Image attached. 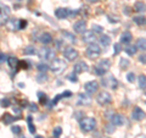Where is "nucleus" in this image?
I'll list each match as a JSON object with an SVG mask.
<instances>
[{
    "instance_id": "1",
    "label": "nucleus",
    "mask_w": 146,
    "mask_h": 138,
    "mask_svg": "<svg viewBox=\"0 0 146 138\" xmlns=\"http://www.w3.org/2000/svg\"><path fill=\"white\" fill-rule=\"evenodd\" d=\"M67 61H65L63 59H56L55 58L52 62L50 64V70H51L54 73H56V75H60L62 73L63 71L67 68Z\"/></svg>"
},
{
    "instance_id": "2",
    "label": "nucleus",
    "mask_w": 146,
    "mask_h": 138,
    "mask_svg": "<svg viewBox=\"0 0 146 138\" xmlns=\"http://www.w3.org/2000/svg\"><path fill=\"white\" fill-rule=\"evenodd\" d=\"M38 56L39 59H42L43 61H52L55 56H56V52L52 48L43 47L38 50Z\"/></svg>"
},
{
    "instance_id": "3",
    "label": "nucleus",
    "mask_w": 146,
    "mask_h": 138,
    "mask_svg": "<svg viewBox=\"0 0 146 138\" xmlns=\"http://www.w3.org/2000/svg\"><path fill=\"white\" fill-rule=\"evenodd\" d=\"M79 125H80L82 131L91 132V131L95 130V127H96V120H95V117H84L80 120Z\"/></svg>"
},
{
    "instance_id": "4",
    "label": "nucleus",
    "mask_w": 146,
    "mask_h": 138,
    "mask_svg": "<svg viewBox=\"0 0 146 138\" xmlns=\"http://www.w3.org/2000/svg\"><path fill=\"white\" fill-rule=\"evenodd\" d=\"M86 56H88L90 60H95L100 56L101 54V45H99L96 42L88 44V49H86Z\"/></svg>"
},
{
    "instance_id": "5",
    "label": "nucleus",
    "mask_w": 146,
    "mask_h": 138,
    "mask_svg": "<svg viewBox=\"0 0 146 138\" xmlns=\"http://www.w3.org/2000/svg\"><path fill=\"white\" fill-rule=\"evenodd\" d=\"M110 67H111V60L110 59H101L98 65L95 66L94 71L98 76H104L110 70Z\"/></svg>"
},
{
    "instance_id": "6",
    "label": "nucleus",
    "mask_w": 146,
    "mask_h": 138,
    "mask_svg": "<svg viewBox=\"0 0 146 138\" xmlns=\"http://www.w3.org/2000/svg\"><path fill=\"white\" fill-rule=\"evenodd\" d=\"M96 102H98L99 105H101V107L108 105V104H111V102H112V95L110 94L108 92L102 90L96 95Z\"/></svg>"
},
{
    "instance_id": "7",
    "label": "nucleus",
    "mask_w": 146,
    "mask_h": 138,
    "mask_svg": "<svg viewBox=\"0 0 146 138\" xmlns=\"http://www.w3.org/2000/svg\"><path fill=\"white\" fill-rule=\"evenodd\" d=\"M102 86L110 89H117L118 88V81L113 75H108L102 78Z\"/></svg>"
},
{
    "instance_id": "8",
    "label": "nucleus",
    "mask_w": 146,
    "mask_h": 138,
    "mask_svg": "<svg viewBox=\"0 0 146 138\" xmlns=\"http://www.w3.org/2000/svg\"><path fill=\"white\" fill-rule=\"evenodd\" d=\"M63 56H65L67 61H73L78 58V50L74 49L73 47H67L63 50Z\"/></svg>"
},
{
    "instance_id": "9",
    "label": "nucleus",
    "mask_w": 146,
    "mask_h": 138,
    "mask_svg": "<svg viewBox=\"0 0 146 138\" xmlns=\"http://www.w3.org/2000/svg\"><path fill=\"white\" fill-rule=\"evenodd\" d=\"M99 89V83H98V81H89V82H86V83L84 84V90H85V93H88V94H94V93H96Z\"/></svg>"
},
{
    "instance_id": "10",
    "label": "nucleus",
    "mask_w": 146,
    "mask_h": 138,
    "mask_svg": "<svg viewBox=\"0 0 146 138\" xmlns=\"http://www.w3.org/2000/svg\"><path fill=\"white\" fill-rule=\"evenodd\" d=\"M82 38H83V42L86 44H91L96 42V36H95V32L93 31H88L86 29L83 34H82Z\"/></svg>"
},
{
    "instance_id": "11",
    "label": "nucleus",
    "mask_w": 146,
    "mask_h": 138,
    "mask_svg": "<svg viewBox=\"0 0 146 138\" xmlns=\"http://www.w3.org/2000/svg\"><path fill=\"white\" fill-rule=\"evenodd\" d=\"M131 117H133V120H135V121H140V120H144L146 117V114L141 108L135 107L134 110L131 111Z\"/></svg>"
},
{
    "instance_id": "12",
    "label": "nucleus",
    "mask_w": 146,
    "mask_h": 138,
    "mask_svg": "<svg viewBox=\"0 0 146 138\" xmlns=\"http://www.w3.org/2000/svg\"><path fill=\"white\" fill-rule=\"evenodd\" d=\"M88 70H89V66L86 65V62H84V61H78L74 66H73V72H74L76 75H79V73L86 72Z\"/></svg>"
},
{
    "instance_id": "13",
    "label": "nucleus",
    "mask_w": 146,
    "mask_h": 138,
    "mask_svg": "<svg viewBox=\"0 0 146 138\" xmlns=\"http://www.w3.org/2000/svg\"><path fill=\"white\" fill-rule=\"evenodd\" d=\"M73 31L76 33H79V34H83L84 32L86 31V21L84 20H79L77 21L74 25H73Z\"/></svg>"
},
{
    "instance_id": "14",
    "label": "nucleus",
    "mask_w": 146,
    "mask_h": 138,
    "mask_svg": "<svg viewBox=\"0 0 146 138\" xmlns=\"http://www.w3.org/2000/svg\"><path fill=\"white\" fill-rule=\"evenodd\" d=\"M55 16L60 20H63V18H67L70 16V9H66V7H58L55 10Z\"/></svg>"
},
{
    "instance_id": "15",
    "label": "nucleus",
    "mask_w": 146,
    "mask_h": 138,
    "mask_svg": "<svg viewBox=\"0 0 146 138\" xmlns=\"http://www.w3.org/2000/svg\"><path fill=\"white\" fill-rule=\"evenodd\" d=\"M91 103L90 94L88 93H79L78 94V105H89Z\"/></svg>"
},
{
    "instance_id": "16",
    "label": "nucleus",
    "mask_w": 146,
    "mask_h": 138,
    "mask_svg": "<svg viewBox=\"0 0 146 138\" xmlns=\"http://www.w3.org/2000/svg\"><path fill=\"white\" fill-rule=\"evenodd\" d=\"M110 119H111V122L115 126H122L124 123V116L121 114H113Z\"/></svg>"
},
{
    "instance_id": "17",
    "label": "nucleus",
    "mask_w": 146,
    "mask_h": 138,
    "mask_svg": "<svg viewBox=\"0 0 146 138\" xmlns=\"http://www.w3.org/2000/svg\"><path fill=\"white\" fill-rule=\"evenodd\" d=\"M39 42L43 43L44 45L52 43V36L50 33H48V32H44V33H42V36L39 37Z\"/></svg>"
},
{
    "instance_id": "18",
    "label": "nucleus",
    "mask_w": 146,
    "mask_h": 138,
    "mask_svg": "<svg viewBox=\"0 0 146 138\" xmlns=\"http://www.w3.org/2000/svg\"><path fill=\"white\" fill-rule=\"evenodd\" d=\"M121 43L122 44H129L131 42V39H133V36H131L130 32H123V33L121 34Z\"/></svg>"
},
{
    "instance_id": "19",
    "label": "nucleus",
    "mask_w": 146,
    "mask_h": 138,
    "mask_svg": "<svg viewBox=\"0 0 146 138\" xmlns=\"http://www.w3.org/2000/svg\"><path fill=\"white\" fill-rule=\"evenodd\" d=\"M99 40H100V45L104 48H107L108 45L111 44V38H110V36H107V34H101Z\"/></svg>"
},
{
    "instance_id": "20",
    "label": "nucleus",
    "mask_w": 146,
    "mask_h": 138,
    "mask_svg": "<svg viewBox=\"0 0 146 138\" xmlns=\"http://www.w3.org/2000/svg\"><path fill=\"white\" fill-rule=\"evenodd\" d=\"M134 10L136 12H146V4L144 1H136L134 5Z\"/></svg>"
},
{
    "instance_id": "21",
    "label": "nucleus",
    "mask_w": 146,
    "mask_h": 138,
    "mask_svg": "<svg viewBox=\"0 0 146 138\" xmlns=\"http://www.w3.org/2000/svg\"><path fill=\"white\" fill-rule=\"evenodd\" d=\"M135 47L138 50H143V52H145L146 50V38H139L138 40H136Z\"/></svg>"
},
{
    "instance_id": "22",
    "label": "nucleus",
    "mask_w": 146,
    "mask_h": 138,
    "mask_svg": "<svg viewBox=\"0 0 146 138\" xmlns=\"http://www.w3.org/2000/svg\"><path fill=\"white\" fill-rule=\"evenodd\" d=\"M62 36H63V39H67L68 42H72V43H74L76 39H77L76 36L73 33H70V32H66V31L62 32Z\"/></svg>"
},
{
    "instance_id": "23",
    "label": "nucleus",
    "mask_w": 146,
    "mask_h": 138,
    "mask_svg": "<svg viewBox=\"0 0 146 138\" xmlns=\"http://www.w3.org/2000/svg\"><path fill=\"white\" fill-rule=\"evenodd\" d=\"M18 20H13V18H11V20H9V22L6 23V26L10 28L11 31H15V29H18Z\"/></svg>"
},
{
    "instance_id": "24",
    "label": "nucleus",
    "mask_w": 146,
    "mask_h": 138,
    "mask_svg": "<svg viewBox=\"0 0 146 138\" xmlns=\"http://www.w3.org/2000/svg\"><path fill=\"white\" fill-rule=\"evenodd\" d=\"M133 21L135 22L136 25H139V26H144V25H146V17L143 16V15H139V16L133 17Z\"/></svg>"
},
{
    "instance_id": "25",
    "label": "nucleus",
    "mask_w": 146,
    "mask_h": 138,
    "mask_svg": "<svg viewBox=\"0 0 146 138\" xmlns=\"http://www.w3.org/2000/svg\"><path fill=\"white\" fill-rule=\"evenodd\" d=\"M48 80H49V76L45 72H40L39 75L36 76V82H38V83H45V82H48Z\"/></svg>"
},
{
    "instance_id": "26",
    "label": "nucleus",
    "mask_w": 146,
    "mask_h": 138,
    "mask_svg": "<svg viewBox=\"0 0 146 138\" xmlns=\"http://www.w3.org/2000/svg\"><path fill=\"white\" fill-rule=\"evenodd\" d=\"M6 61H7L9 66H10L11 68H16L17 65H18V60H17V58H15V56H9Z\"/></svg>"
},
{
    "instance_id": "27",
    "label": "nucleus",
    "mask_w": 146,
    "mask_h": 138,
    "mask_svg": "<svg viewBox=\"0 0 146 138\" xmlns=\"http://www.w3.org/2000/svg\"><path fill=\"white\" fill-rule=\"evenodd\" d=\"M3 117H4L3 119V122L5 123V125H10V123H12L17 119V117H13L12 115H10V114H5Z\"/></svg>"
},
{
    "instance_id": "28",
    "label": "nucleus",
    "mask_w": 146,
    "mask_h": 138,
    "mask_svg": "<svg viewBox=\"0 0 146 138\" xmlns=\"http://www.w3.org/2000/svg\"><path fill=\"white\" fill-rule=\"evenodd\" d=\"M124 52L129 55V56H133V55L136 54V52H138V49H136L135 45H128V47L124 49Z\"/></svg>"
},
{
    "instance_id": "29",
    "label": "nucleus",
    "mask_w": 146,
    "mask_h": 138,
    "mask_svg": "<svg viewBox=\"0 0 146 138\" xmlns=\"http://www.w3.org/2000/svg\"><path fill=\"white\" fill-rule=\"evenodd\" d=\"M23 54L25 55H34V54H36L35 47H33V45H28V47H26L23 49Z\"/></svg>"
},
{
    "instance_id": "30",
    "label": "nucleus",
    "mask_w": 146,
    "mask_h": 138,
    "mask_svg": "<svg viewBox=\"0 0 146 138\" xmlns=\"http://www.w3.org/2000/svg\"><path fill=\"white\" fill-rule=\"evenodd\" d=\"M119 66L122 70H125V68H128V66H129V60L125 58H122L119 60Z\"/></svg>"
},
{
    "instance_id": "31",
    "label": "nucleus",
    "mask_w": 146,
    "mask_h": 138,
    "mask_svg": "<svg viewBox=\"0 0 146 138\" xmlns=\"http://www.w3.org/2000/svg\"><path fill=\"white\" fill-rule=\"evenodd\" d=\"M139 87L140 88H143V89L146 88V76L145 75H140L139 76Z\"/></svg>"
},
{
    "instance_id": "32",
    "label": "nucleus",
    "mask_w": 146,
    "mask_h": 138,
    "mask_svg": "<svg viewBox=\"0 0 146 138\" xmlns=\"http://www.w3.org/2000/svg\"><path fill=\"white\" fill-rule=\"evenodd\" d=\"M91 29H93V32H95V33H100V34H102V32H104V27H102V26H100V25L94 23L93 26H91Z\"/></svg>"
},
{
    "instance_id": "33",
    "label": "nucleus",
    "mask_w": 146,
    "mask_h": 138,
    "mask_svg": "<svg viewBox=\"0 0 146 138\" xmlns=\"http://www.w3.org/2000/svg\"><path fill=\"white\" fill-rule=\"evenodd\" d=\"M27 122H28L29 132H31V133H35V127H34V125H33V120H32V116L27 117Z\"/></svg>"
},
{
    "instance_id": "34",
    "label": "nucleus",
    "mask_w": 146,
    "mask_h": 138,
    "mask_svg": "<svg viewBox=\"0 0 146 138\" xmlns=\"http://www.w3.org/2000/svg\"><path fill=\"white\" fill-rule=\"evenodd\" d=\"M105 130H106V132L108 133V135H112V133L116 131V127H115V125H113L112 122H110V123L106 125V128H105Z\"/></svg>"
},
{
    "instance_id": "35",
    "label": "nucleus",
    "mask_w": 146,
    "mask_h": 138,
    "mask_svg": "<svg viewBox=\"0 0 146 138\" xmlns=\"http://www.w3.org/2000/svg\"><path fill=\"white\" fill-rule=\"evenodd\" d=\"M61 133H62V128L60 126H56L52 131V136H54V138H58L61 136Z\"/></svg>"
},
{
    "instance_id": "36",
    "label": "nucleus",
    "mask_w": 146,
    "mask_h": 138,
    "mask_svg": "<svg viewBox=\"0 0 146 138\" xmlns=\"http://www.w3.org/2000/svg\"><path fill=\"white\" fill-rule=\"evenodd\" d=\"M38 96H39V100H40V104H46V102H48V96H46V94H44V93H42V92H39L38 93Z\"/></svg>"
},
{
    "instance_id": "37",
    "label": "nucleus",
    "mask_w": 146,
    "mask_h": 138,
    "mask_svg": "<svg viewBox=\"0 0 146 138\" xmlns=\"http://www.w3.org/2000/svg\"><path fill=\"white\" fill-rule=\"evenodd\" d=\"M135 80L136 78H135V73L134 72H128L127 73V81L129 82V83H134Z\"/></svg>"
},
{
    "instance_id": "38",
    "label": "nucleus",
    "mask_w": 146,
    "mask_h": 138,
    "mask_svg": "<svg viewBox=\"0 0 146 138\" xmlns=\"http://www.w3.org/2000/svg\"><path fill=\"white\" fill-rule=\"evenodd\" d=\"M67 78H68V81L73 82V83H77V82H78V78H77V75H76L74 72H73V73H70V75L67 76Z\"/></svg>"
},
{
    "instance_id": "39",
    "label": "nucleus",
    "mask_w": 146,
    "mask_h": 138,
    "mask_svg": "<svg viewBox=\"0 0 146 138\" xmlns=\"http://www.w3.org/2000/svg\"><path fill=\"white\" fill-rule=\"evenodd\" d=\"M0 104H1V107L3 108H9L10 107V99H7V98H4V99H1V102H0Z\"/></svg>"
},
{
    "instance_id": "40",
    "label": "nucleus",
    "mask_w": 146,
    "mask_h": 138,
    "mask_svg": "<svg viewBox=\"0 0 146 138\" xmlns=\"http://www.w3.org/2000/svg\"><path fill=\"white\" fill-rule=\"evenodd\" d=\"M36 68L40 71V72H46V70H48V65H45V64H38V66H36Z\"/></svg>"
},
{
    "instance_id": "41",
    "label": "nucleus",
    "mask_w": 146,
    "mask_h": 138,
    "mask_svg": "<svg viewBox=\"0 0 146 138\" xmlns=\"http://www.w3.org/2000/svg\"><path fill=\"white\" fill-rule=\"evenodd\" d=\"M11 131L15 133V135H20L21 131H22V128H21V126L15 125V126H12V127H11Z\"/></svg>"
},
{
    "instance_id": "42",
    "label": "nucleus",
    "mask_w": 146,
    "mask_h": 138,
    "mask_svg": "<svg viewBox=\"0 0 146 138\" xmlns=\"http://www.w3.org/2000/svg\"><path fill=\"white\" fill-rule=\"evenodd\" d=\"M113 48H115V55L119 54V52L122 50V43H116L113 45Z\"/></svg>"
},
{
    "instance_id": "43",
    "label": "nucleus",
    "mask_w": 146,
    "mask_h": 138,
    "mask_svg": "<svg viewBox=\"0 0 146 138\" xmlns=\"http://www.w3.org/2000/svg\"><path fill=\"white\" fill-rule=\"evenodd\" d=\"M27 26V21L26 20H20L18 22V29H25Z\"/></svg>"
},
{
    "instance_id": "44",
    "label": "nucleus",
    "mask_w": 146,
    "mask_h": 138,
    "mask_svg": "<svg viewBox=\"0 0 146 138\" xmlns=\"http://www.w3.org/2000/svg\"><path fill=\"white\" fill-rule=\"evenodd\" d=\"M61 99H62V95H61V94H57L56 96H55V99H54L52 102H51V105H56L58 102H60Z\"/></svg>"
},
{
    "instance_id": "45",
    "label": "nucleus",
    "mask_w": 146,
    "mask_h": 138,
    "mask_svg": "<svg viewBox=\"0 0 146 138\" xmlns=\"http://www.w3.org/2000/svg\"><path fill=\"white\" fill-rule=\"evenodd\" d=\"M107 18H108V21L111 22V23H118V22H119V20H118V17H112L111 15H108V16H107Z\"/></svg>"
},
{
    "instance_id": "46",
    "label": "nucleus",
    "mask_w": 146,
    "mask_h": 138,
    "mask_svg": "<svg viewBox=\"0 0 146 138\" xmlns=\"http://www.w3.org/2000/svg\"><path fill=\"white\" fill-rule=\"evenodd\" d=\"M29 110H31V111H38V105H36V104H34V103H31L29 104Z\"/></svg>"
},
{
    "instance_id": "47",
    "label": "nucleus",
    "mask_w": 146,
    "mask_h": 138,
    "mask_svg": "<svg viewBox=\"0 0 146 138\" xmlns=\"http://www.w3.org/2000/svg\"><path fill=\"white\" fill-rule=\"evenodd\" d=\"M138 60H139L141 64H146V54H141Z\"/></svg>"
},
{
    "instance_id": "48",
    "label": "nucleus",
    "mask_w": 146,
    "mask_h": 138,
    "mask_svg": "<svg viewBox=\"0 0 146 138\" xmlns=\"http://www.w3.org/2000/svg\"><path fill=\"white\" fill-rule=\"evenodd\" d=\"M5 60H7L6 55H5V54H4V53H0V64L5 62Z\"/></svg>"
},
{
    "instance_id": "49",
    "label": "nucleus",
    "mask_w": 146,
    "mask_h": 138,
    "mask_svg": "<svg viewBox=\"0 0 146 138\" xmlns=\"http://www.w3.org/2000/svg\"><path fill=\"white\" fill-rule=\"evenodd\" d=\"M61 95H62V98H68V96H72V92L66 90V92H63Z\"/></svg>"
},
{
    "instance_id": "50",
    "label": "nucleus",
    "mask_w": 146,
    "mask_h": 138,
    "mask_svg": "<svg viewBox=\"0 0 146 138\" xmlns=\"http://www.w3.org/2000/svg\"><path fill=\"white\" fill-rule=\"evenodd\" d=\"M89 3H91V4H94V3H98V1H100V0H88Z\"/></svg>"
},
{
    "instance_id": "51",
    "label": "nucleus",
    "mask_w": 146,
    "mask_h": 138,
    "mask_svg": "<svg viewBox=\"0 0 146 138\" xmlns=\"http://www.w3.org/2000/svg\"><path fill=\"white\" fill-rule=\"evenodd\" d=\"M34 138H44V137H43V136H39V135H38V136H35Z\"/></svg>"
},
{
    "instance_id": "52",
    "label": "nucleus",
    "mask_w": 146,
    "mask_h": 138,
    "mask_svg": "<svg viewBox=\"0 0 146 138\" xmlns=\"http://www.w3.org/2000/svg\"><path fill=\"white\" fill-rule=\"evenodd\" d=\"M144 93H145V95H146V88H145V89H144Z\"/></svg>"
},
{
    "instance_id": "53",
    "label": "nucleus",
    "mask_w": 146,
    "mask_h": 138,
    "mask_svg": "<svg viewBox=\"0 0 146 138\" xmlns=\"http://www.w3.org/2000/svg\"><path fill=\"white\" fill-rule=\"evenodd\" d=\"M0 15H1V9H0Z\"/></svg>"
}]
</instances>
